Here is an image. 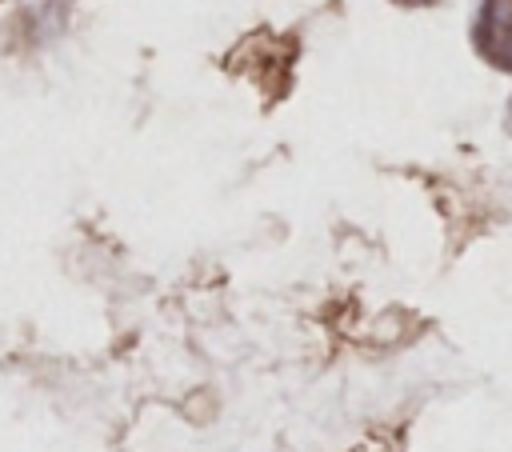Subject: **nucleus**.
Returning a JSON list of instances; mask_svg holds the SVG:
<instances>
[{
  "label": "nucleus",
  "mask_w": 512,
  "mask_h": 452,
  "mask_svg": "<svg viewBox=\"0 0 512 452\" xmlns=\"http://www.w3.org/2000/svg\"><path fill=\"white\" fill-rule=\"evenodd\" d=\"M396 4H404V8H428V4H436V0H396Z\"/></svg>",
  "instance_id": "nucleus-2"
},
{
  "label": "nucleus",
  "mask_w": 512,
  "mask_h": 452,
  "mask_svg": "<svg viewBox=\"0 0 512 452\" xmlns=\"http://www.w3.org/2000/svg\"><path fill=\"white\" fill-rule=\"evenodd\" d=\"M472 40L492 68L512 72V0H480Z\"/></svg>",
  "instance_id": "nucleus-1"
},
{
  "label": "nucleus",
  "mask_w": 512,
  "mask_h": 452,
  "mask_svg": "<svg viewBox=\"0 0 512 452\" xmlns=\"http://www.w3.org/2000/svg\"><path fill=\"white\" fill-rule=\"evenodd\" d=\"M508 128H512V100H508Z\"/></svg>",
  "instance_id": "nucleus-3"
}]
</instances>
